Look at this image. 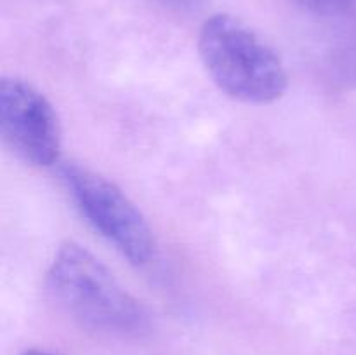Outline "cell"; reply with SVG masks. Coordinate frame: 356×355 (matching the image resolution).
<instances>
[{"label": "cell", "mask_w": 356, "mask_h": 355, "mask_svg": "<svg viewBox=\"0 0 356 355\" xmlns=\"http://www.w3.org/2000/svg\"><path fill=\"white\" fill-rule=\"evenodd\" d=\"M198 54L219 90L247 104H270L289 87L284 61L249 24L232 14H214L198 33Z\"/></svg>", "instance_id": "6da1fadb"}, {"label": "cell", "mask_w": 356, "mask_h": 355, "mask_svg": "<svg viewBox=\"0 0 356 355\" xmlns=\"http://www.w3.org/2000/svg\"><path fill=\"white\" fill-rule=\"evenodd\" d=\"M47 287L66 313L90 329L134 334L146 324L138 299L94 254L75 242L59 246L47 271Z\"/></svg>", "instance_id": "7a4b0ae2"}, {"label": "cell", "mask_w": 356, "mask_h": 355, "mask_svg": "<svg viewBox=\"0 0 356 355\" xmlns=\"http://www.w3.org/2000/svg\"><path fill=\"white\" fill-rule=\"evenodd\" d=\"M21 355H58V354H52V352H47V350H40V348H30V350L23 352Z\"/></svg>", "instance_id": "8992f818"}, {"label": "cell", "mask_w": 356, "mask_h": 355, "mask_svg": "<svg viewBox=\"0 0 356 355\" xmlns=\"http://www.w3.org/2000/svg\"><path fill=\"white\" fill-rule=\"evenodd\" d=\"M0 132L3 145L33 167L54 166L61 155L63 132L54 106L21 79L0 82Z\"/></svg>", "instance_id": "277c9868"}, {"label": "cell", "mask_w": 356, "mask_h": 355, "mask_svg": "<svg viewBox=\"0 0 356 355\" xmlns=\"http://www.w3.org/2000/svg\"><path fill=\"white\" fill-rule=\"evenodd\" d=\"M294 2L318 14H344L356 9V0H294Z\"/></svg>", "instance_id": "5b68a950"}, {"label": "cell", "mask_w": 356, "mask_h": 355, "mask_svg": "<svg viewBox=\"0 0 356 355\" xmlns=\"http://www.w3.org/2000/svg\"><path fill=\"white\" fill-rule=\"evenodd\" d=\"M59 176L80 214L129 263L143 267L152 261L155 254L152 228L138 205L113 181L76 164H65Z\"/></svg>", "instance_id": "3957f363"}]
</instances>
